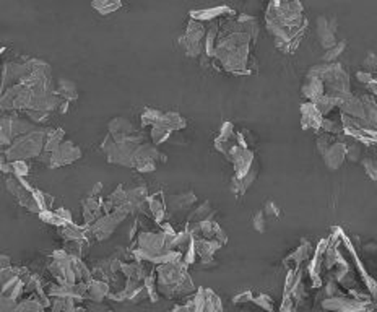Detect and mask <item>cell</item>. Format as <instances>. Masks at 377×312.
Listing matches in <instances>:
<instances>
[{
	"mask_svg": "<svg viewBox=\"0 0 377 312\" xmlns=\"http://www.w3.org/2000/svg\"><path fill=\"white\" fill-rule=\"evenodd\" d=\"M259 30V19L252 15H237L219 21L213 65L233 75L252 74V49Z\"/></svg>",
	"mask_w": 377,
	"mask_h": 312,
	"instance_id": "cell-1",
	"label": "cell"
},
{
	"mask_svg": "<svg viewBox=\"0 0 377 312\" xmlns=\"http://www.w3.org/2000/svg\"><path fill=\"white\" fill-rule=\"evenodd\" d=\"M266 25L268 33L275 39L277 47L285 54H291L298 49L301 38L308 28L303 3L298 0H273L267 7Z\"/></svg>",
	"mask_w": 377,
	"mask_h": 312,
	"instance_id": "cell-2",
	"label": "cell"
},
{
	"mask_svg": "<svg viewBox=\"0 0 377 312\" xmlns=\"http://www.w3.org/2000/svg\"><path fill=\"white\" fill-rule=\"evenodd\" d=\"M101 150L107 156V163L137 169L138 172H153L160 163H166V155L147 142H114L106 135Z\"/></svg>",
	"mask_w": 377,
	"mask_h": 312,
	"instance_id": "cell-3",
	"label": "cell"
},
{
	"mask_svg": "<svg viewBox=\"0 0 377 312\" xmlns=\"http://www.w3.org/2000/svg\"><path fill=\"white\" fill-rule=\"evenodd\" d=\"M187 269L188 265L184 264V260L169 262V264L156 267V288H158L160 296L174 300V298L188 296V294L195 293L197 288L194 287Z\"/></svg>",
	"mask_w": 377,
	"mask_h": 312,
	"instance_id": "cell-4",
	"label": "cell"
},
{
	"mask_svg": "<svg viewBox=\"0 0 377 312\" xmlns=\"http://www.w3.org/2000/svg\"><path fill=\"white\" fill-rule=\"evenodd\" d=\"M308 75H312V77H317L322 80V83H324L325 96L342 100V98L352 95V88H349V75L347 70L338 64V62H334V64L314 65L309 69Z\"/></svg>",
	"mask_w": 377,
	"mask_h": 312,
	"instance_id": "cell-5",
	"label": "cell"
},
{
	"mask_svg": "<svg viewBox=\"0 0 377 312\" xmlns=\"http://www.w3.org/2000/svg\"><path fill=\"white\" fill-rule=\"evenodd\" d=\"M47 132V129H34L33 132L18 137L8 148L3 150L7 161H28L39 158L44 151Z\"/></svg>",
	"mask_w": 377,
	"mask_h": 312,
	"instance_id": "cell-6",
	"label": "cell"
},
{
	"mask_svg": "<svg viewBox=\"0 0 377 312\" xmlns=\"http://www.w3.org/2000/svg\"><path fill=\"white\" fill-rule=\"evenodd\" d=\"M142 127H161L169 132H177L187 127V120L179 113H163V111L145 108L140 115Z\"/></svg>",
	"mask_w": 377,
	"mask_h": 312,
	"instance_id": "cell-7",
	"label": "cell"
},
{
	"mask_svg": "<svg viewBox=\"0 0 377 312\" xmlns=\"http://www.w3.org/2000/svg\"><path fill=\"white\" fill-rule=\"evenodd\" d=\"M206 36V28L204 23L197 20H188L186 31L177 39L179 46L187 57H202L204 56V44Z\"/></svg>",
	"mask_w": 377,
	"mask_h": 312,
	"instance_id": "cell-8",
	"label": "cell"
},
{
	"mask_svg": "<svg viewBox=\"0 0 377 312\" xmlns=\"http://www.w3.org/2000/svg\"><path fill=\"white\" fill-rule=\"evenodd\" d=\"M34 124L28 119L18 118V115H6L0 118V148L6 150L18 137L34 131Z\"/></svg>",
	"mask_w": 377,
	"mask_h": 312,
	"instance_id": "cell-9",
	"label": "cell"
},
{
	"mask_svg": "<svg viewBox=\"0 0 377 312\" xmlns=\"http://www.w3.org/2000/svg\"><path fill=\"white\" fill-rule=\"evenodd\" d=\"M129 213L122 210V208H116L114 212L106 213L103 215L100 220H96L91 226H88V236L89 239H96V241H106L109 239L112 233L119 228L122 223L127 220Z\"/></svg>",
	"mask_w": 377,
	"mask_h": 312,
	"instance_id": "cell-10",
	"label": "cell"
},
{
	"mask_svg": "<svg viewBox=\"0 0 377 312\" xmlns=\"http://www.w3.org/2000/svg\"><path fill=\"white\" fill-rule=\"evenodd\" d=\"M82 158V150L80 146L72 144L69 140H64L57 146V150H54L52 153H44L39 156V159L46 164L49 169H57L61 166H69V164L78 161Z\"/></svg>",
	"mask_w": 377,
	"mask_h": 312,
	"instance_id": "cell-11",
	"label": "cell"
},
{
	"mask_svg": "<svg viewBox=\"0 0 377 312\" xmlns=\"http://www.w3.org/2000/svg\"><path fill=\"white\" fill-rule=\"evenodd\" d=\"M228 159L233 163V168H235V176L233 179H242L249 175L250 169L254 168L255 161V155L250 148H244L239 144H235L230 146V150L224 153Z\"/></svg>",
	"mask_w": 377,
	"mask_h": 312,
	"instance_id": "cell-12",
	"label": "cell"
},
{
	"mask_svg": "<svg viewBox=\"0 0 377 312\" xmlns=\"http://www.w3.org/2000/svg\"><path fill=\"white\" fill-rule=\"evenodd\" d=\"M107 135L114 142H145V135L125 118H114L107 124Z\"/></svg>",
	"mask_w": 377,
	"mask_h": 312,
	"instance_id": "cell-13",
	"label": "cell"
},
{
	"mask_svg": "<svg viewBox=\"0 0 377 312\" xmlns=\"http://www.w3.org/2000/svg\"><path fill=\"white\" fill-rule=\"evenodd\" d=\"M316 31L317 38L321 46L329 51L334 46L338 44V39H336V31H338V20L334 15H321L317 16L316 21Z\"/></svg>",
	"mask_w": 377,
	"mask_h": 312,
	"instance_id": "cell-14",
	"label": "cell"
},
{
	"mask_svg": "<svg viewBox=\"0 0 377 312\" xmlns=\"http://www.w3.org/2000/svg\"><path fill=\"white\" fill-rule=\"evenodd\" d=\"M342 129L345 135L353 137L361 145H377V131L366 129L358 120L348 118L345 114H342Z\"/></svg>",
	"mask_w": 377,
	"mask_h": 312,
	"instance_id": "cell-15",
	"label": "cell"
},
{
	"mask_svg": "<svg viewBox=\"0 0 377 312\" xmlns=\"http://www.w3.org/2000/svg\"><path fill=\"white\" fill-rule=\"evenodd\" d=\"M322 307L329 312H366L371 302L358 301L356 298H345V296H334L327 298V300L321 301Z\"/></svg>",
	"mask_w": 377,
	"mask_h": 312,
	"instance_id": "cell-16",
	"label": "cell"
},
{
	"mask_svg": "<svg viewBox=\"0 0 377 312\" xmlns=\"http://www.w3.org/2000/svg\"><path fill=\"white\" fill-rule=\"evenodd\" d=\"M166 203V212L169 215H181L184 212H188L194 203H197V195L194 190H187V192L176 194V195H168L164 197Z\"/></svg>",
	"mask_w": 377,
	"mask_h": 312,
	"instance_id": "cell-17",
	"label": "cell"
},
{
	"mask_svg": "<svg viewBox=\"0 0 377 312\" xmlns=\"http://www.w3.org/2000/svg\"><path fill=\"white\" fill-rule=\"evenodd\" d=\"M322 124H324V115L319 113L312 102L301 104V127H303V131L314 132L317 135H321Z\"/></svg>",
	"mask_w": 377,
	"mask_h": 312,
	"instance_id": "cell-18",
	"label": "cell"
},
{
	"mask_svg": "<svg viewBox=\"0 0 377 312\" xmlns=\"http://www.w3.org/2000/svg\"><path fill=\"white\" fill-rule=\"evenodd\" d=\"M356 78L365 85L367 90L377 95V54L367 52V57L363 62V69L356 74Z\"/></svg>",
	"mask_w": 377,
	"mask_h": 312,
	"instance_id": "cell-19",
	"label": "cell"
},
{
	"mask_svg": "<svg viewBox=\"0 0 377 312\" xmlns=\"http://www.w3.org/2000/svg\"><path fill=\"white\" fill-rule=\"evenodd\" d=\"M6 187L7 190L13 195L18 202H20L21 207H25V203L28 202L31 194H33L34 187L30 186V182L25 179V177H15V176H8L6 181Z\"/></svg>",
	"mask_w": 377,
	"mask_h": 312,
	"instance_id": "cell-20",
	"label": "cell"
},
{
	"mask_svg": "<svg viewBox=\"0 0 377 312\" xmlns=\"http://www.w3.org/2000/svg\"><path fill=\"white\" fill-rule=\"evenodd\" d=\"M194 247L197 257L200 258V264L204 267L213 265V256L219 249L223 247V244H219L215 239H205V238H194Z\"/></svg>",
	"mask_w": 377,
	"mask_h": 312,
	"instance_id": "cell-21",
	"label": "cell"
},
{
	"mask_svg": "<svg viewBox=\"0 0 377 312\" xmlns=\"http://www.w3.org/2000/svg\"><path fill=\"white\" fill-rule=\"evenodd\" d=\"M192 20L200 21V23H205V21H217L219 19H231V16H236V12L233 10L231 7L222 5V7H213V8H204V10H191L188 12Z\"/></svg>",
	"mask_w": 377,
	"mask_h": 312,
	"instance_id": "cell-22",
	"label": "cell"
},
{
	"mask_svg": "<svg viewBox=\"0 0 377 312\" xmlns=\"http://www.w3.org/2000/svg\"><path fill=\"white\" fill-rule=\"evenodd\" d=\"M322 158H324L325 166L329 168L330 171H336V169L347 161V144H343V142H334V144L322 153Z\"/></svg>",
	"mask_w": 377,
	"mask_h": 312,
	"instance_id": "cell-23",
	"label": "cell"
},
{
	"mask_svg": "<svg viewBox=\"0 0 377 312\" xmlns=\"http://www.w3.org/2000/svg\"><path fill=\"white\" fill-rule=\"evenodd\" d=\"M338 109L342 111V114L348 115L358 122H361L363 118H365V106H363L361 95H348L340 100Z\"/></svg>",
	"mask_w": 377,
	"mask_h": 312,
	"instance_id": "cell-24",
	"label": "cell"
},
{
	"mask_svg": "<svg viewBox=\"0 0 377 312\" xmlns=\"http://www.w3.org/2000/svg\"><path fill=\"white\" fill-rule=\"evenodd\" d=\"M103 197H87L82 200V215H83V225L91 226L94 221L100 220L103 216Z\"/></svg>",
	"mask_w": 377,
	"mask_h": 312,
	"instance_id": "cell-25",
	"label": "cell"
},
{
	"mask_svg": "<svg viewBox=\"0 0 377 312\" xmlns=\"http://www.w3.org/2000/svg\"><path fill=\"white\" fill-rule=\"evenodd\" d=\"M111 285L105 280L91 278L87 283V293H85V301L89 302H103L109 296Z\"/></svg>",
	"mask_w": 377,
	"mask_h": 312,
	"instance_id": "cell-26",
	"label": "cell"
},
{
	"mask_svg": "<svg viewBox=\"0 0 377 312\" xmlns=\"http://www.w3.org/2000/svg\"><path fill=\"white\" fill-rule=\"evenodd\" d=\"M39 220L46 225L56 226V228H62V226L72 225L74 223V216L72 213L67 210V208H57V210H46L43 213H39Z\"/></svg>",
	"mask_w": 377,
	"mask_h": 312,
	"instance_id": "cell-27",
	"label": "cell"
},
{
	"mask_svg": "<svg viewBox=\"0 0 377 312\" xmlns=\"http://www.w3.org/2000/svg\"><path fill=\"white\" fill-rule=\"evenodd\" d=\"M52 202H54V199L51 197V195L41 192L39 189H34L33 194H31L30 200L25 203V208L31 213L39 215V213H43L46 210H52Z\"/></svg>",
	"mask_w": 377,
	"mask_h": 312,
	"instance_id": "cell-28",
	"label": "cell"
},
{
	"mask_svg": "<svg viewBox=\"0 0 377 312\" xmlns=\"http://www.w3.org/2000/svg\"><path fill=\"white\" fill-rule=\"evenodd\" d=\"M301 93L306 98L308 102H316L321 100L322 96H325L324 83H322L321 78L312 77V75H306V82L301 87Z\"/></svg>",
	"mask_w": 377,
	"mask_h": 312,
	"instance_id": "cell-29",
	"label": "cell"
},
{
	"mask_svg": "<svg viewBox=\"0 0 377 312\" xmlns=\"http://www.w3.org/2000/svg\"><path fill=\"white\" fill-rule=\"evenodd\" d=\"M57 233L65 243H78V241H89L88 236V226L77 225V223H72V225L62 226L57 228Z\"/></svg>",
	"mask_w": 377,
	"mask_h": 312,
	"instance_id": "cell-30",
	"label": "cell"
},
{
	"mask_svg": "<svg viewBox=\"0 0 377 312\" xmlns=\"http://www.w3.org/2000/svg\"><path fill=\"white\" fill-rule=\"evenodd\" d=\"M363 106H365V118L361 120V126L366 129L377 131V102L371 95H361Z\"/></svg>",
	"mask_w": 377,
	"mask_h": 312,
	"instance_id": "cell-31",
	"label": "cell"
},
{
	"mask_svg": "<svg viewBox=\"0 0 377 312\" xmlns=\"http://www.w3.org/2000/svg\"><path fill=\"white\" fill-rule=\"evenodd\" d=\"M147 207H148V212H150L151 220H153L158 226L163 225L164 218L166 215H168V212H166L164 199H161L160 195H148Z\"/></svg>",
	"mask_w": 377,
	"mask_h": 312,
	"instance_id": "cell-32",
	"label": "cell"
},
{
	"mask_svg": "<svg viewBox=\"0 0 377 312\" xmlns=\"http://www.w3.org/2000/svg\"><path fill=\"white\" fill-rule=\"evenodd\" d=\"M257 175H259V163H255L254 168L250 169L248 176L242 177V179H231V190H233V194L237 195V197L244 195L246 192H248L249 187L254 184V181L257 179Z\"/></svg>",
	"mask_w": 377,
	"mask_h": 312,
	"instance_id": "cell-33",
	"label": "cell"
},
{
	"mask_svg": "<svg viewBox=\"0 0 377 312\" xmlns=\"http://www.w3.org/2000/svg\"><path fill=\"white\" fill-rule=\"evenodd\" d=\"M311 254H312L311 243H309L308 239H303V241H301L299 246L294 249V252L290 254V256L285 258V264H288V262H291V264H294L296 267H299L301 264H304V262H306L309 257H311Z\"/></svg>",
	"mask_w": 377,
	"mask_h": 312,
	"instance_id": "cell-34",
	"label": "cell"
},
{
	"mask_svg": "<svg viewBox=\"0 0 377 312\" xmlns=\"http://www.w3.org/2000/svg\"><path fill=\"white\" fill-rule=\"evenodd\" d=\"M215 215H217V210H215L208 200H205V202L200 203L195 210L188 213L187 223H200L205 220H215Z\"/></svg>",
	"mask_w": 377,
	"mask_h": 312,
	"instance_id": "cell-35",
	"label": "cell"
},
{
	"mask_svg": "<svg viewBox=\"0 0 377 312\" xmlns=\"http://www.w3.org/2000/svg\"><path fill=\"white\" fill-rule=\"evenodd\" d=\"M56 93L59 95L64 101H77L78 100V91H77V85L74 82H70V80H59V83H57Z\"/></svg>",
	"mask_w": 377,
	"mask_h": 312,
	"instance_id": "cell-36",
	"label": "cell"
},
{
	"mask_svg": "<svg viewBox=\"0 0 377 312\" xmlns=\"http://www.w3.org/2000/svg\"><path fill=\"white\" fill-rule=\"evenodd\" d=\"M91 8L100 13V15L107 16L111 13L118 12L119 8H122V2L120 0H93Z\"/></svg>",
	"mask_w": 377,
	"mask_h": 312,
	"instance_id": "cell-37",
	"label": "cell"
},
{
	"mask_svg": "<svg viewBox=\"0 0 377 312\" xmlns=\"http://www.w3.org/2000/svg\"><path fill=\"white\" fill-rule=\"evenodd\" d=\"M65 132L62 129H56V131H49L46 137V144H44V153H52L54 150H57L62 142H64Z\"/></svg>",
	"mask_w": 377,
	"mask_h": 312,
	"instance_id": "cell-38",
	"label": "cell"
},
{
	"mask_svg": "<svg viewBox=\"0 0 377 312\" xmlns=\"http://www.w3.org/2000/svg\"><path fill=\"white\" fill-rule=\"evenodd\" d=\"M204 312H224L222 298L213 289L205 288V309Z\"/></svg>",
	"mask_w": 377,
	"mask_h": 312,
	"instance_id": "cell-39",
	"label": "cell"
},
{
	"mask_svg": "<svg viewBox=\"0 0 377 312\" xmlns=\"http://www.w3.org/2000/svg\"><path fill=\"white\" fill-rule=\"evenodd\" d=\"M13 312H46V307H44L38 300H36L34 296H31V298H28V300L18 302L17 309Z\"/></svg>",
	"mask_w": 377,
	"mask_h": 312,
	"instance_id": "cell-40",
	"label": "cell"
},
{
	"mask_svg": "<svg viewBox=\"0 0 377 312\" xmlns=\"http://www.w3.org/2000/svg\"><path fill=\"white\" fill-rule=\"evenodd\" d=\"M347 46H348L347 41H338L336 46L324 52V56H322V62H324V64H334V62L343 54V51L347 49Z\"/></svg>",
	"mask_w": 377,
	"mask_h": 312,
	"instance_id": "cell-41",
	"label": "cell"
},
{
	"mask_svg": "<svg viewBox=\"0 0 377 312\" xmlns=\"http://www.w3.org/2000/svg\"><path fill=\"white\" fill-rule=\"evenodd\" d=\"M188 306L192 307V312H204L205 309V288H197L194 298L187 301Z\"/></svg>",
	"mask_w": 377,
	"mask_h": 312,
	"instance_id": "cell-42",
	"label": "cell"
},
{
	"mask_svg": "<svg viewBox=\"0 0 377 312\" xmlns=\"http://www.w3.org/2000/svg\"><path fill=\"white\" fill-rule=\"evenodd\" d=\"M252 302L255 306L262 307L263 311L267 312H275V306H273V300L268 294H257V296H254Z\"/></svg>",
	"mask_w": 377,
	"mask_h": 312,
	"instance_id": "cell-43",
	"label": "cell"
},
{
	"mask_svg": "<svg viewBox=\"0 0 377 312\" xmlns=\"http://www.w3.org/2000/svg\"><path fill=\"white\" fill-rule=\"evenodd\" d=\"M252 226L257 233H266L267 231V216L263 210H257L252 216Z\"/></svg>",
	"mask_w": 377,
	"mask_h": 312,
	"instance_id": "cell-44",
	"label": "cell"
},
{
	"mask_svg": "<svg viewBox=\"0 0 377 312\" xmlns=\"http://www.w3.org/2000/svg\"><path fill=\"white\" fill-rule=\"evenodd\" d=\"M347 159L349 163H358L363 159V146L360 144L347 145Z\"/></svg>",
	"mask_w": 377,
	"mask_h": 312,
	"instance_id": "cell-45",
	"label": "cell"
},
{
	"mask_svg": "<svg viewBox=\"0 0 377 312\" xmlns=\"http://www.w3.org/2000/svg\"><path fill=\"white\" fill-rule=\"evenodd\" d=\"M361 164H363V168H365L367 177H369L371 181L377 182V161L376 159L367 158L366 156V158L361 159Z\"/></svg>",
	"mask_w": 377,
	"mask_h": 312,
	"instance_id": "cell-46",
	"label": "cell"
},
{
	"mask_svg": "<svg viewBox=\"0 0 377 312\" xmlns=\"http://www.w3.org/2000/svg\"><path fill=\"white\" fill-rule=\"evenodd\" d=\"M18 302L20 301H15L12 300V298L0 294V312H13L17 309Z\"/></svg>",
	"mask_w": 377,
	"mask_h": 312,
	"instance_id": "cell-47",
	"label": "cell"
},
{
	"mask_svg": "<svg viewBox=\"0 0 377 312\" xmlns=\"http://www.w3.org/2000/svg\"><path fill=\"white\" fill-rule=\"evenodd\" d=\"M335 140H332L330 133H321V135L317 137V151L319 153H324V151L329 148V146L334 144Z\"/></svg>",
	"mask_w": 377,
	"mask_h": 312,
	"instance_id": "cell-48",
	"label": "cell"
},
{
	"mask_svg": "<svg viewBox=\"0 0 377 312\" xmlns=\"http://www.w3.org/2000/svg\"><path fill=\"white\" fill-rule=\"evenodd\" d=\"M263 213H266L267 218H278L280 216V208H278L277 203H273L272 200H268L266 203V207L262 208Z\"/></svg>",
	"mask_w": 377,
	"mask_h": 312,
	"instance_id": "cell-49",
	"label": "cell"
},
{
	"mask_svg": "<svg viewBox=\"0 0 377 312\" xmlns=\"http://www.w3.org/2000/svg\"><path fill=\"white\" fill-rule=\"evenodd\" d=\"M252 300H254L252 291H242L233 298V302H235V304H242V302H249Z\"/></svg>",
	"mask_w": 377,
	"mask_h": 312,
	"instance_id": "cell-50",
	"label": "cell"
},
{
	"mask_svg": "<svg viewBox=\"0 0 377 312\" xmlns=\"http://www.w3.org/2000/svg\"><path fill=\"white\" fill-rule=\"evenodd\" d=\"M101 190H103V184H101V182H96V184H94L93 189L89 190L88 197H100V195H101Z\"/></svg>",
	"mask_w": 377,
	"mask_h": 312,
	"instance_id": "cell-51",
	"label": "cell"
},
{
	"mask_svg": "<svg viewBox=\"0 0 377 312\" xmlns=\"http://www.w3.org/2000/svg\"><path fill=\"white\" fill-rule=\"evenodd\" d=\"M8 267H12V258L6 256V254H2L0 256V269H8Z\"/></svg>",
	"mask_w": 377,
	"mask_h": 312,
	"instance_id": "cell-52",
	"label": "cell"
},
{
	"mask_svg": "<svg viewBox=\"0 0 377 312\" xmlns=\"http://www.w3.org/2000/svg\"><path fill=\"white\" fill-rule=\"evenodd\" d=\"M168 312H192V307L188 306V302H186V304H179Z\"/></svg>",
	"mask_w": 377,
	"mask_h": 312,
	"instance_id": "cell-53",
	"label": "cell"
},
{
	"mask_svg": "<svg viewBox=\"0 0 377 312\" xmlns=\"http://www.w3.org/2000/svg\"><path fill=\"white\" fill-rule=\"evenodd\" d=\"M138 225H140V223H138V220L133 221L132 228H130V239H136V238H137V234H138Z\"/></svg>",
	"mask_w": 377,
	"mask_h": 312,
	"instance_id": "cell-54",
	"label": "cell"
},
{
	"mask_svg": "<svg viewBox=\"0 0 377 312\" xmlns=\"http://www.w3.org/2000/svg\"><path fill=\"white\" fill-rule=\"evenodd\" d=\"M69 104H70L69 101H64V100H62V104L59 106V113L67 114V111H69Z\"/></svg>",
	"mask_w": 377,
	"mask_h": 312,
	"instance_id": "cell-55",
	"label": "cell"
},
{
	"mask_svg": "<svg viewBox=\"0 0 377 312\" xmlns=\"http://www.w3.org/2000/svg\"><path fill=\"white\" fill-rule=\"evenodd\" d=\"M7 51V47L6 46H0V57H2V54H3V52H6Z\"/></svg>",
	"mask_w": 377,
	"mask_h": 312,
	"instance_id": "cell-56",
	"label": "cell"
},
{
	"mask_svg": "<svg viewBox=\"0 0 377 312\" xmlns=\"http://www.w3.org/2000/svg\"><path fill=\"white\" fill-rule=\"evenodd\" d=\"M2 153H3V150H2V148H0V155H2Z\"/></svg>",
	"mask_w": 377,
	"mask_h": 312,
	"instance_id": "cell-57",
	"label": "cell"
},
{
	"mask_svg": "<svg viewBox=\"0 0 377 312\" xmlns=\"http://www.w3.org/2000/svg\"><path fill=\"white\" fill-rule=\"evenodd\" d=\"M107 312H111V311H107Z\"/></svg>",
	"mask_w": 377,
	"mask_h": 312,
	"instance_id": "cell-58",
	"label": "cell"
}]
</instances>
